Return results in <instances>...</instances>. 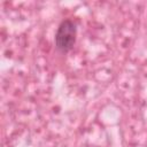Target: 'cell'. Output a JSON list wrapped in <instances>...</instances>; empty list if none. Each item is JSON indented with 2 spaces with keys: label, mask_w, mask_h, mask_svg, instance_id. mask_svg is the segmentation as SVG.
<instances>
[{
  "label": "cell",
  "mask_w": 147,
  "mask_h": 147,
  "mask_svg": "<svg viewBox=\"0 0 147 147\" xmlns=\"http://www.w3.org/2000/svg\"><path fill=\"white\" fill-rule=\"evenodd\" d=\"M76 36H77V24L70 20H63L60 25L57 26L56 33H55V48L60 53H68L72 49L75 42H76Z\"/></svg>",
  "instance_id": "obj_1"
}]
</instances>
